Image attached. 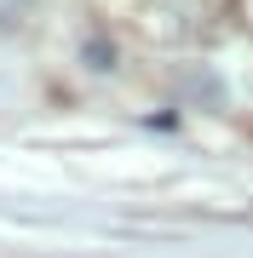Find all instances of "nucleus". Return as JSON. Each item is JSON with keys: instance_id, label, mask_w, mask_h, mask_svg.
<instances>
[{"instance_id": "f257e3e1", "label": "nucleus", "mask_w": 253, "mask_h": 258, "mask_svg": "<svg viewBox=\"0 0 253 258\" xmlns=\"http://www.w3.org/2000/svg\"><path fill=\"white\" fill-rule=\"evenodd\" d=\"M86 63H92V69H110L115 63V46H110V40H86Z\"/></svg>"}]
</instances>
